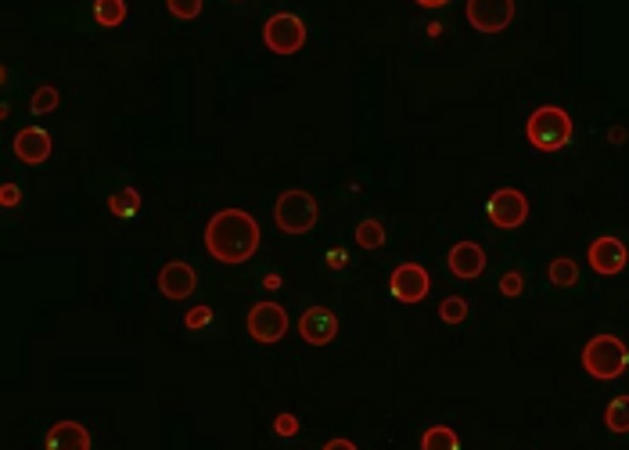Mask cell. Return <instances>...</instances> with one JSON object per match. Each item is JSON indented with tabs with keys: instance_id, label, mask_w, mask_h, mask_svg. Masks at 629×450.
I'll use <instances>...</instances> for the list:
<instances>
[{
	"instance_id": "obj_1",
	"label": "cell",
	"mask_w": 629,
	"mask_h": 450,
	"mask_svg": "<svg viewBox=\"0 0 629 450\" xmlns=\"http://www.w3.org/2000/svg\"><path fill=\"white\" fill-rule=\"evenodd\" d=\"M260 242H263V231H260V220L245 209H220L213 213V220L205 224V249L213 260L220 263H245L260 253Z\"/></svg>"
},
{
	"instance_id": "obj_2",
	"label": "cell",
	"mask_w": 629,
	"mask_h": 450,
	"mask_svg": "<svg viewBox=\"0 0 629 450\" xmlns=\"http://www.w3.org/2000/svg\"><path fill=\"white\" fill-rule=\"evenodd\" d=\"M583 372L597 382H615L629 372V346L619 335H594L587 346H583Z\"/></svg>"
},
{
	"instance_id": "obj_3",
	"label": "cell",
	"mask_w": 629,
	"mask_h": 450,
	"mask_svg": "<svg viewBox=\"0 0 629 450\" xmlns=\"http://www.w3.org/2000/svg\"><path fill=\"white\" fill-rule=\"evenodd\" d=\"M525 137L536 152H561L572 144L576 137V126H572V115L561 108V105H543L529 115L525 123Z\"/></svg>"
},
{
	"instance_id": "obj_4",
	"label": "cell",
	"mask_w": 629,
	"mask_h": 450,
	"mask_svg": "<svg viewBox=\"0 0 629 450\" xmlns=\"http://www.w3.org/2000/svg\"><path fill=\"white\" fill-rule=\"evenodd\" d=\"M316 220H320V206H316L314 195L303 191V188H292V191H285L274 202V224L285 234H310L316 227Z\"/></svg>"
},
{
	"instance_id": "obj_5",
	"label": "cell",
	"mask_w": 629,
	"mask_h": 450,
	"mask_svg": "<svg viewBox=\"0 0 629 450\" xmlns=\"http://www.w3.org/2000/svg\"><path fill=\"white\" fill-rule=\"evenodd\" d=\"M263 43L274 54H299L306 43V22L292 11H278L263 22Z\"/></svg>"
},
{
	"instance_id": "obj_6",
	"label": "cell",
	"mask_w": 629,
	"mask_h": 450,
	"mask_svg": "<svg viewBox=\"0 0 629 450\" xmlns=\"http://www.w3.org/2000/svg\"><path fill=\"white\" fill-rule=\"evenodd\" d=\"M288 310L281 307V303H256L252 310H249V317H245V328H249V335L256 339V343H263V346H274V343H281L285 335H288Z\"/></svg>"
},
{
	"instance_id": "obj_7",
	"label": "cell",
	"mask_w": 629,
	"mask_h": 450,
	"mask_svg": "<svg viewBox=\"0 0 629 450\" xmlns=\"http://www.w3.org/2000/svg\"><path fill=\"white\" fill-rule=\"evenodd\" d=\"M486 216H489V224L500 227V231H518V227L529 220V198H525L518 188H500V191L489 195Z\"/></svg>"
},
{
	"instance_id": "obj_8",
	"label": "cell",
	"mask_w": 629,
	"mask_h": 450,
	"mask_svg": "<svg viewBox=\"0 0 629 450\" xmlns=\"http://www.w3.org/2000/svg\"><path fill=\"white\" fill-rule=\"evenodd\" d=\"M515 14H518V4H511V0H471V4H468V22H471V29H479V32H486V36L504 32V29L515 22Z\"/></svg>"
},
{
	"instance_id": "obj_9",
	"label": "cell",
	"mask_w": 629,
	"mask_h": 450,
	"mask_svg": "<svg viewBox=\"0 0 629 450\" xmlns=\"http://www.w3.org/2000/svg\"><path fill=\"white\" fill-rule=\"evenodd\" d=\"M428 289H432V278L421 263H399L388 278V292L399 303H421L428 296Z\"/></svg>"
},
{
	"instance_id": "obj_10",
	"label": "cell",
	"mask_w": 629,
	"mask_h": 450,
	"mask_svg": "<svg viewBox=\"0 0 629 450\" xmlns=\"http://www.w3.org/2000/svg\"><path fill=\"white\" fill-rule=\"evenodd\" d=\"M195 289H198V271H195L187 260H169V263L159 271V292H162L166 299L180 303V299L195 296Z\"/></svg>"
},
{
	"instance_id": "obj_11",
	"label": "cell",
	"mask_w": 629,
	"mask_h": 450,
	"mask_svg": "<svg viewBox=\"0 0 629 450\" xmlns=\"http://www.w3.org/2000/svg\"><path fill=\"white\" fill-rule=\"evenodd\" d=\"M587 260H590V267H594L597 274L612 278V274H623V271H626L629 253H626V245H623L619 238H612V234H601V238H594V245H590Z\"/></svg>"
},
{
	"instance_id": "obj_12",
	"label": "cell",
	"mask_w": 629,
	"mask_h": 450,
	"mask_svg": "<svg viewBox=\"0 0 629 450\" xmlns=\"http://www.w3.org/2000/svg\"><path fill=\"white\" fill-rule=\"evenodd\" d=\"M299 335H303L310 346H327V343H334V335H338V314L327 310V307H306L303 317H299Z\"/></svg>"
},
{
	"instance_id": "obj_13",
	"label": "cell",
	"mask_w": 629,
	"mask_h": 450,
	"mask_svg": "<svg viewBox=\"0 0 629 450\" xmlns=\"http://www.w3.org/2000/svg\"><path fill=\"white\" fill-rule=\"evenodd\" d=\"M14 159L25 162V166H40L50 159V133L43 126H25L14 133V144H11Z\"/></svg>"
},
{
	"instance_id": "obj_14",
	"label": "cell",
	"mask_w": 629,
	"mask_h": 450,
	"mask_svg": "<svg viewBox=\"0 0 629 450\" xmlns=\"http://www.w3.org/2000/svg\"><path fill=\"white\" fill-rule=\"evenodd\" d=\"M446 263H450V274H453V278L475 281V278L486 271V253H482L479 242H457V245L450 249Z\"/></svg>"
},
{
	"instance_id": "obj_15",
	"label": "cell",
	"mask_w": 629,
	"mask_h": 450,
	"mask_svg": "<svg viewBox=\"0 0 629 450\" xmlns=\"http://www.w3.org/2000/svg\"><path fill=\"white\" fill-rule=\"evenodd\" d=\"M43 447L47 450H90L94 440H90V429L79 426V422H54L43 436Z\"/></svg>"
},
{
	"instance_id": "obj_16",
	"label": "cell",
	"mask_w": 629,
	"mask_h": 450,
	"mask_svg": "<svg viewBox=\"0 0 629 450\" xmlns=\"http://www.w3.org/2000/svg\"><path fill=\"white\" fill-rule=\"evenodd\" d=\"M126 14H130V7L123 0H101V4H94V22L101 29H119L126 22Z\"/></svg>"
},
{
	"instance_id": "obj_17",
	"label": "cell",
	"mask_w": 629,
	"mask_h": 450,
	"mask_svg": "<svg viewBox=\"0 0 629 450\" xmlns=\"http://www.w3.org/2000/svg\"><path fill=\"white\" fill-rule=\"evenodd\" d=\"M551 285H558V289H572V285H579V263L572 260V256H558V260H551Z\"/></svg>"
},
{
	"instance_id": "obj_18",
	"label": "cell",
	"mask_w": 629,
	"mask_h": 450,
	"mask_svg": "<svg viewBox=\"0 0 629 450\" xmlns=\"http://www.w3.org/2000/svg\"><path fill=\"white\" fill-rule=\"evenodd\" d=\"M605 426H608V433H615V436H629V393L615 397V400L608 404Z\"/></svg>"
},
{
	"instance_id": "obj_19",
	"label": "cell",
	"mask_w": 629,
	"mask_h": 450,
	"mask_svg": "<svg viewBox=\"0 0 629 450\" xmlns=\"http://www.w3.org/2000/svg\"><path fill=\"white\" fill-rule=\"evenodd\" d=\"M421 450H460V436L450 426H432L421 436Z\"/></svg>"
},
{
	"instance_id": "obj_20",
	"label": "cell",
	"mask_w": 629,
	"mask_h": 450,
	"mask_svg": "<svg viewBox=\"0 0 629 450\" xmlns=\"http://www.w3.org/2000/svg\"><path fill=\"white\" fill-rule=\"evenodd\" d=\"M356 245H360V249H381V245H385V227H381V220H360V224H356Z\"/></svg>"
},
{
	"instance_id": "obj_21",
	"label": "cell",
	"mask_w": 629,
	"mask_h": 450,
	"mask_svg": "<svg viewBox=\"0 0 629 450\" xmlns=\"http://www.w3.org/2000/svg\"><path fill=\"white\" fill-rule=\"evenodd\" d=\"M439 321L450 325V328L464 325V321H468V299H460V296H446V299L439 303Z\"/></svg>"
},
{
	"instance_id": "obj_22",
	"label": "cell",
	"mask_w": 629,
	"mask_h": 450,
	"mask_svg": "<svg viewBox=\"0 0 629 450\" xmlns=\"http://www.w3.org/2000/svg\"><path fill=\"white\" fill-rule=\"evenodd\" d=\"M58 105H61L58 87H40V90L32 94V101H29V112H32V115H47V112H54Z\"/></svg>"
},
{
	"instance_id": "obj_23",
	"label": "cell",
	"mask_w": 629,
	"mask_h": 450,
	"mask_svg": "<svg viewBox=\"0 0 629 450\" xmlns=\"http://www.w3.org/2000/svg\"><path fill=\"white\" fill-rule=\"evenodd\" d=\"M108 209H112L115 216H133V213L141 209V195H137L133 188H123L119 195L108 198Z\"/></svg>"
},
{
	"instance_id": "obj_24",
	"label": "cell",
	"mask_w": 629,
	"mask_h": 450,
	"mask_svg": "<svg viewBox=\"0 0 629 450\" xmlns=\"http://www.w3.org/2000/svg\"><path fill=\"white\" fill-rule=\"evenodd\" d=\"M497 289H500V296H504V299H518V296L525 292V278H522L518 271H507V274L497 281Z\"/></svg>"
},
{
	"instance_id": "obj_25",
	"label": "cell",
	"mask_w": 629,
	"mask_h": 450,
	"mask_svg": "<svg viewBox=\"0 0 629 450\" xmlns=\"http://www.w3.org/2000/svg\"><path fill=\"white\" fill-rule=\"evenodd\" d=\"M209 325H213V310H209V307H195V310L184 314V328H187V332H202V328H209Z\"/></svg>"
},
{
	"instance_id": "obj_26",
	"label": "cell",
	"mask_w": 629,
	"mask_h": 450,
	"mask_svg": "<svg viewBox=\"0 0 629 450\" xmlns=\"http://www.w3.org/2000/svg\"><path fill=\"white\" fill-rule=\"evenodd\" d=\"M274 433H278L281 440H292V436L299 433V418H296V415H288V411H285V415H278V418H274Z\"/></svg>"
},
{
	"instance_id": "obj_27",
	"label": "cell",
	"mask_w": 629,
	"mask_h": 450,
	"mask_svg": "<svg viewBox=\"0 0 629 450\" xmlns=\"http://www.w3.org/2000/svg\"><path fill=\"white\" fill-rule=\"evenodd\" d=\"M173 18H198L202 14V0H191V4H180V0H169L166 4Z\"/></svg>"
},
{
	"instance_id": "obj_28",
	"label": "cell",
	"mask_w": 629,
	"mask_h": 450,
	"mask_svg": "<svg viewBox=\"0 0 629 450\" xmlns=\"http://www.w3.org/2000/svg\"><path fill=\"white\" fill-rule=\"evenodd\" d=\"M18 202H22V188H18V184H4V188H0V206H4V209H14Z\"/></svg>"
},
{
	"instance_id": "obj_29",
	"label": "cell",
	"mask_w": 629,
	"mask_h": 450,
	"mask_svg": "<svg viewBox=\"0 0 629 450\" xmlns=\"http://www.w3.org/2000/svg\"><path fill=\"white\" fill-rule=\"evenodd\" d=\"M324 260H327V267H331V271H342V267L349 263V253H345V249H327V256H324Z\"/></svg>"
},
{
	"instance_id": "obj_30",
	"label": "cell",
	"mask_w": 629,
	"mask_h": 450,
	"mask_svg": "<svg viewBox=\"0 0 629 450\" xmlns=\"http://www.w3.org/2000/svg\"><path fill=\"white\" fill-rule=\"evenodd\" d=\"M320 450H356V444L352 440H342V436H334V440H327Z\"/></svg>"
},
{
	"instance_id": "obj_31",
	"label": "cell",
	"mask_w": 629,
	"mask_h": 450,
	"mask_svg": "<svg viewBox=\"0 0 629 450\" xmlns=\"http://www.w3.org/2000/svg\"><path fill=\"white\" fill-rule=\"evenodd\" d=\"M608 141H612V144H623V141H626V130H623V126H612V130H608Z\"/></svg>"
},
{
	"instance_id": "obj_32",
	"label": "cell",
	"mask_w": 629,
	"mask_h": 450,
	"mask_svg": "<svg viewBox=\"0 0 629 450\" xmlns=\"http://www.w3.org/2000/svg\"><path fill=\"white\" fill-rule=\"evenodd\" d=\"M263 289H267V292H278V289H281V278H278V274H267V278H263Z\"/></svg>"
},
{
	"instance_id": "obj_33",
	"label": "cell",
	"mask_w": 629,
	"mask_h": 450,
	"mask_svg": "<svg viewBox=\"0 0 629 450\" xmlns=\"http://www.w3.org/2000/svg\"><path fill=\"white\" fill-rule=\"evenodd\" d=\"M424 29H428V36H439V32H442V29H446V25H442V22H428V25H424Z\"/></svg>"
},
{
	"instance_id": "obj_34",
	"label": "cell",
	"mask_w": 629,
	"mask_h": 450,
	"mask_svg": "<svg viewBox=\"0 0 629 450\" xmlns=\"http://www.w3.org/2000/svg\"><path fill=\"white\" fill-rule=\"evenodd\" d=\"M446 0H417V7H442Z\"/></svg>"
}]
</instances>
